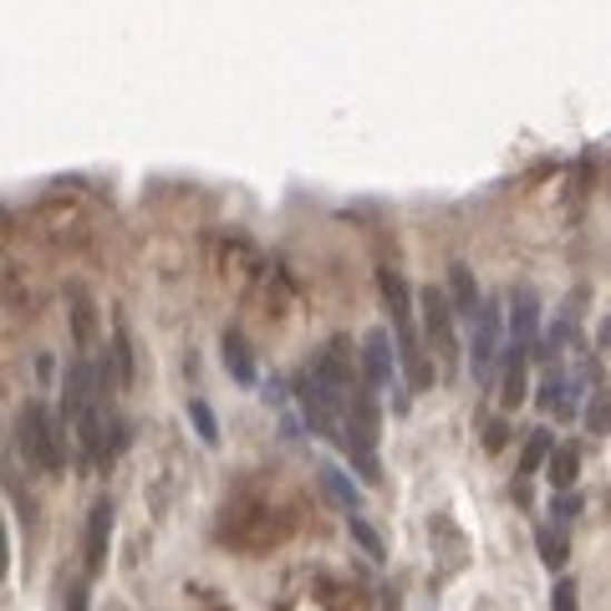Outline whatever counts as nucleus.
Listing matches in <instances>:
<instances>
[{"label": "nucleus", "mask_w": 611, "mask_h": 611, "mask_svg": "<svg viewBox=\"0 0 611 611\" xmlns=\"http://www.w3.org/2000/svg\"><path fill=\"white\" fill-rule=\"evenodd\" d=\"M352 540H357V545L372 555V561H387V545H383V535H377V530H372L367 520H357V515H352Z\"/></svg>", "instance_id": "dca6fc26"}, {"label": "nucleus", "mask_w": 611, "mask_h": 611, "mask_svg": "<svg viewBox=\"0 0 611 611\" xmlns=\"http://www.w3.org/2000/svg\"><path fill=\"white\" fill-rule=\"evenodd\" d=\"M587 428H591V433H611V397H607V393H591V403H587Z\"/></svg>", "instance_id": "f3484780"}, {"label": "nucleus", "mask_w": 611, "mask_h": 611, "mask_svg": "<svg viewBox=\"0 0 611 611\" xmlns=\"http://www.w3.org/2000/svg\"><path fill=\"white\" fill-rule=\"evenodd\" d=\"M51 367H57V362H51V352H41V357H37V377H41V383H51Z\"/></svg>", "instance_id": "393cba45"}, {"label": "nucleus", "mask_w": 611, "mask_h": 611, "mask_svg": "<svg viewBox=\"0 0 611 611\" xmlns=\"http://www.w3.org/2000/svg\"><path fill=\"white\" fill-rule=\"evenodd\" d=\"M449 290H454V312L464 316V322H474V316L484 312L480 286H474V270H469V265H454V270H449Z\"/></svg>", "instance_id": "1a4fd4ad"}, {"label": "nucleus", "mask_w": 611, "mask_h": 611, "mask_svg": "<svg viewBox=\"0 0 611 611\" xmlns=\"http://www.w3.org/2000/svg\"><path fill=\"white\" fill-rule=\"evenodd\" d=\"M377 286H383V300H387V316L397 326V342H403V362L418 357V336H413V300H407V280L397 270H377Z\"/></svg>", "instance_id": "7ed1b4c3"}, {"label": "nucleus", "mask_w": 611, "mask_h": 611, "mask_svg": "<svg viewBox=\"0 0 611 611\" xmlns=\"http://www.w3.org/2000/svg\"><path fill=\"white\" fill-rule=\"evenodd\" d=\"M551 611H581V591H575L571 575H561V581H555V591H551Z\"/></svg>", "instance_id": "aec40b11"}, {"label": "nucleus", "mask_w": 611, "mask_h": 611, "mask_svg": "<svg viewBox=\"0 0 611 611\" xmlns=\"http://www.w3.org/2000/svg\"><path fill=\"white\" fill-rule=\"evenodd\" d=\"M189 418H194L204 444H219V423H215V413H209V403H189Z\"/></svg>", "instance_id": "6ab92c4d"}, {"label": "nucleus", "mask_w": 611, "mask_h": 611, "mask_svg": "<svg viewBox=\"0 0 611 611\" xmlns=\"http://www.w3.org/2000/svg\"><path fill=\"white\" fill-rule=\"evenodd\" d=\"M92 607V587H87V581H77L72 591H67V611H87Z\"/></svg>", "instance_id": "4be33fe9"}, {"label": "nucleus", "mask_w": 611, "mask_h": 611, "mask_svg": "<svg viewBox=\"0 0 611 611\" xmlns=\"http://www.w3.org/2000/svg\"><path fill=\"white\" fill-rule=\"evenodd\" d=\"M551 454H555V438L545 428H535L525 438V459H520V474H535L540 464H551Z\"/></svg>", "instance_id": "4468645a"}, {"label": "nucleus", "mask_w": 611, "mask_h": 611, "mask_svg": "<svg viewBox=\"0 0 611 611\" xmlns=\"http://www.w3.org/2000/svg\"><path fill=\"white\" fill-rule=\"evenodd\" d=\"M418 306H423V332H428V342L449 352V347H454V306H449V290L423 286Z\"/></svg>", "instance_id": "20e7f679"}, {"label": "nucleus", "mask_w": 611, "mask_h": 611, "mask_svg": "<svg viewBox=\"0 0 611 611\" xmlns=\"http://www.w3.org/2000/svg\"><path fill=\"white\" fill-rule=\"evenodd\" d=\"M362 383H367L372 393L393 383V336H387L383 326H372V332L362 336Z\"/></svg>", "instance_id": "39448f33"}, {"label": "nucleus", "mask_w": 611, "mask_h": 611, "mask_svg": "<svg viewBox=\"0 0 611 611\" xmlns=\"http://www.w3.org/2000/svg\"><path fill=\"white\" fill-rule=\"evenodd\" d=\"M535 545H540V561L551 565V571H561L565 555H571V545H565V530H561V525H540V530H535Z\"/></svg>", "instance_id": "f8f14e48"}, {"label": "nucleus", "mask_w": 611, "mask_h": 611, "mask_svg": "<svg viewBox=\"0 0 611 611\" xmlns=\"http://www.w3.org/2000/svg\"><path fill=\"white\" fill-rule=\"evenodd\" d=\"M575 510H581V500H571V494H561V500H555V515H575Z\"/></svg>", "instance_id": "b1692460"}, {"label": "nucleus", "mask_w": 611, "mask_h": 611, "mask_svg": "<svg viewBox=\"0 0 611 611\" xmlns=\"http://www.w3.org/2000/svg\"><path fill=\"white\" fill-rule=\"evenodd\" d=\"M16 449L31 469H47V474H61L67 464V444H61V423L51 418L47 403H26L16 413Z\"/></svg>", "instance_id": "f257e3e1"}, {"label": "nucleus", "mask_w": 611, "mask_h": 611, "mask_svg": "<svg viewBox=\"0 0 611 611\" xmlns=\"http://www.w3.org/2000/svg\"><path fill=\"white\" fill-rule=\"evenodd\" d=\"M326 494H332L342 510H357V490H352L347 474H336V469H326Z\"/></svg>", "instance_id": "a211bd4d"}, {"label": "nucleus", "mask_w": 611, "mask_h": 611, "mask_svg": "<svg viewBox=\"0 0 611 611\" xmlns=\"http://www.w3.org/2000/svg\"><path fill=\"white\" fill-rule=\"evenodd\" d=\"M545 474H551V484L565 494L575 484V474H581V454H575V449H555L551 464H545Z\"/></svg>", "instance_id": "ddd939ff"}, {"label": "nucleus", "mask_w": 611, "mask_h": 611, "mask_svg": "<svg viewBox=\"0 0 611 611\" xmlns=\"http://www.w3.org/2000/svg\"><path fill=\"white\" fill-rule=\"evenodd\" d=\"M296 397H300V413H306V423H312L322 438H336V444H342V433H347V428H342V403H336V397L316 383L312 372H300V377H296Z\"/></svg>", "instance_id": "f03ea898"}, {"label": "nucleus", "mask_w": 611, "mask_h": 611, "mask_svg": "<svg viewBox=\"0 0 611 611\" xmlns=\"http://www.w3.org/2000/svg\"><path fill=\"white\" fill-rule=\"evenodd\" d=\"M219 352H225L229 377H235L240 387H250V383H255V357H250V347H245V336H240V332H225Z\"/></svg>", "instance_id": "9d476101"}, {"label": "nucleus", "mask_w": 611, "mask_h": 611, "mask_svg": "<svg viewBox=\"0 0 611 611\" xmlns=\"http://www.w3.org/2000/svg\"><path fill=\"white\" fill-rule=\"evenodd\" d=\"M112 372H118V383H128V377H132V352H128V336H112Z\"/></svg>", "instance_id": "412c9836"}, {"label": "nucleus", "mask_w": 611, "mask_h": 611, "mask_svg": "<svg viewBox=\"0 0 611 611\" xmlns=\"http://www.w3.org/2000/svg\"><path fill=\"white\" fill-rule=\"evenodd\" d=\"M108 540H112V504L97 500L87 515V535H82V561H87V581L108 565Z\"/></svg>", "instance_id": "423d86ee"}, {"label": "nucleus", "mask_w": 611, "mask_h": 611, "mask_svg": "<svg viewBox=\"0 0 611 611\" xmlns=\"http://www.w3.org/2000/svg\"><path fill=\"white\" fill-rule=\"evenodd\" d=\"M504 438H510V433H504V423H490V428H484V449H490V454H500Z\"/></svg>", "instance_id": "5701e85b"}, {"label": "nucleus", "mask_w": 611, "mask_h": 611, "mask_svg": "<svg viewBox=\"0 0 611 611\" xmlns=\"http://www.w3.org/2000/svg\"><path fill=\"white\" fill-rule=\"evenodd\" d=\"M72 336H77V347H87L97 336V316H92V300L82 296V290H72Z\"/></svg>", "instance_id": "2eb2a0df"}, {"label": "nucleus", "mask_w": 611, "mask_h": 611, "mask_svg": "<svg viewBox=\"0 0 611 611\" xmlns=\"http://www.w3.org/2000/svg\"><path fill=\"white\" fill-rule=\"evenodd\" d=\"M601 352H607V357H611V316H607V322H601Z\"/></svg>", "instance_id": "a878e982"}, {"label": "nucleus", "mask_w": 611, "mask_h": 611, "mask_svg": "<svg viewBox=\"0 0 611 611\" xmlns=\"http://www.w3.org/2000/svg\"><path fill=\"white\" fill-rule=\"evenodd\" d=\"M535 326H540L535 296H530V290H515V312H510V336H515V347H530V342H535Z\"/></svg>", "instance_id": "9b49d317"}, {"label": "nucleus", "mask_w": 611, "mask_h": 611, "mask_svg": "<svg viewBox=\"0 0 611 611\" xmlns=\"http://www.w3.org/2000/svg\"><path fill=\"white\" fill-rule=\"evenodd\" d=\"M500 403H504V413H515V407L525 403V347H510V352H504Z\"/></svg>", "instance_id": "6e6552de"}, {"label": "nucleus", "mask_w": 611, "mask_h": 611, "mask_svg": "<svg viewBox=\"0 0 611 611\" xmlns=\"http://www.w3.org/2000/svg\"><path fill=\"white\" fill-rule=\"evenodd\" d=\"M500 306L494 300H484V312L474 316V372H480L484 383H490V367H494V347H500Z\"/></svg>", "instance_id": "0eeeda50"}]
</instances>
